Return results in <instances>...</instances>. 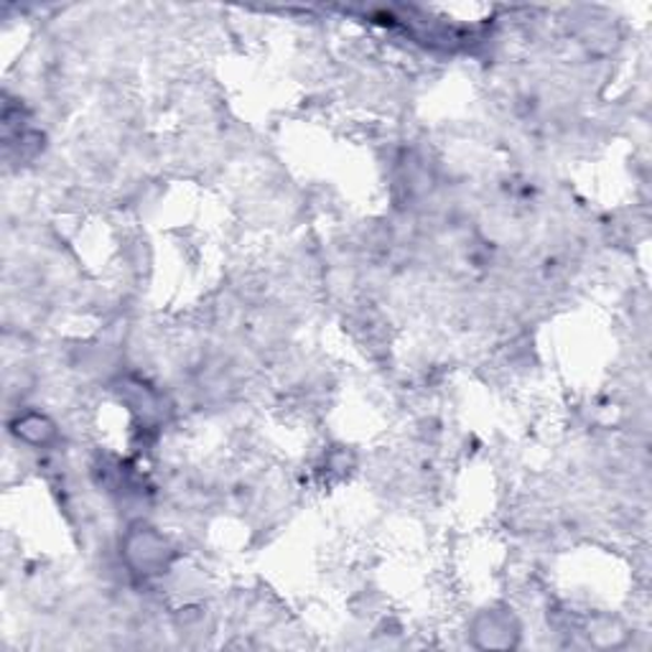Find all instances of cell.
I'll use <instances>...</instances> for the list:
<instances>
[{
	"instance_id": "1",
	"label": "cell",
	"mask_w": 652,
	"mask_h": 652,
	"mask_svg": "<svg viewBox=\"0 0 652 652\" xmlns=\"http://www.w3.org/2000/svg\"><path fill=\"white\" fill-rule=\"evenodd\" d=\"M472 645L480 650H513L520 645V625L507 609H484L472 622Z\"/></svg>"
},
{
	"instance_id": "2",
	"label": "cell",
	"mask_w": 652,
	"mask_h": 652,
	"mask_svg": "<svg viewBox=\"0 0 652 652\" xmlns=\"http://www.w3.org/2000/svg\"><path fill=\"white\" fill-rule=\"evenodd\" d=\"M128 559L140 574H156V569L166 566V543L156 532H138L128 540Z\"/></svg>"
}]
</instances>
